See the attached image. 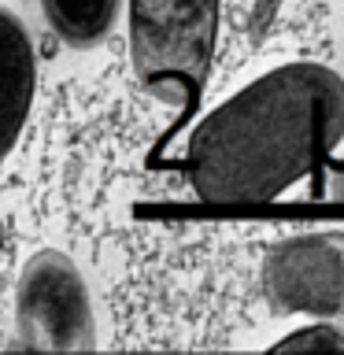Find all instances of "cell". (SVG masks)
<instances>
[{
    "label": "cell",
    "mask_w": 344,
    "mask_h": 355,
    "mask_svg": "<svg viewBox=\"0 0 344 355\" xmlns=\"http://www.w3.org/2000/svg\"><path fill=\"white\" fill-rule=\"evenodd\" d=\"M0 30H4V115H8V152L15 148L22 122L30 115L33 104V85H37V55H33V41L26 26L19 22L15 11L0 15Z\"/></svg>",
    "instance_id": "5b68a950"
},
{
    "label": "cell",
    "mask_w": 344,
    "mask_h": 355,
    "mask_svg": "<svg viewBox=\"0 0 344 355\" xmlns=\"http://www.w3.org/2000/svg\"><path fill=\"white\" fill-rule=\"evenodd\" d=\"M19 348L33 352H89L96 344L89 285L71 255L41 248L30 255L15 285Z\"/></svg>",
    "instance_id": "3957f363"
},
{
    "label": "cell",
    "mask_w": 344,
    "mask_h": 355,
    "mask_svg": "<svg viewBox=\"0 0 344 355\" xmlns=\"http://www.w3.org/2000/svg\"><path fill=\"white\" fill-rule=\"evenodd\" d=\"M341 141L344 78L322 63H285L211 107L178 166L204 204L259 207L322 178Z\"/></svg>",
    "instance_id": "6da1fadb"
},
{
    "label": "cell",
    "mask_w": 344,
    "mask_h": 355,
    "mask_svg": "<svg viewBox=\"0 0 344 355\" xmlns=\"http://www.w3.org/2000/svg\"><path fill=\"white\" fill-rule=\"evenodd\" d=\"M41 8L49 26L63 41L85 49V44H96L111 30L119 0H41Z\"/></svg>",
    "instance_id": "8992f818"
},
{
    "label": "cell",
    "mask_w": 344,
    "mask_h": 355,
    "mask_svg": "<svg viewBox=\"0 0 344 355\" xmlns=\"http://www.w3.org/2000/svg\"><path fill=\"white\" fill-rule=\"evenodd\" d=\"M218 41V0H130V55L141 85L200 96Z\"/></svg>",
    "instance_id": "7a4b0ae2"
},
{
    "label": "cell",
    "mask_w": 344,
    "mask_h": 355,
    "mask_svg": "<svg viewBox=\"0 0 344 355\" xmlns=\"http://www.w3.org/2000/svg\"><path fill=\"white\" fill-rule=\"evenodd\" d=\"M293 348H326V352H344V326H333V318H318L315 326H304L289 333L274 344V352H293Z\"/></svg>",
    "instance_id": "52a82bcc"
},
{
    "label": "cell",
    "mask_w": 344,
    "mask_h": 355,
    "mask_svg": "<svg viewBox=\"0 0 344 355\" xmlns=\"http://www.w3.org/2000/svg\"><path fill=\"white\" fill-rule=\"evenodd\" d=\"M263 293L274 311L344 318V233H293L263 255Z\"/></svg>",
    "instance_id": "277c9868"
}]
</instances>
